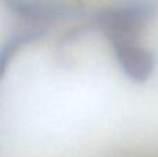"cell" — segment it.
<instances>
[{
  "mask_svg": "<svg viewBox=\"0 0 158 157\" xmlns=\"http://www.w3.org/2000/svg\"><path fill=\"white\" fill-rule=\"evenodd\" d=\"M153 7L146 0H135L100 13L93 25L101 29L111 43L137 39L142 28L150 19Z\"/></svg>",
  "mask_w": 158,
  "mask_h": 157,
  "instance_id": "1",
  "label": "cell"
},
{
  "mask_svg": "<svg viewBox=\"0 0 158 157\" xmlns=\"http://www.w3.org/2000/svg\"><path fill=\"white\" fill-rule=\"evenodd\" d=\"M111 45L115 58L128 78L136 82H144L153 75L154 56L150 50L137 43V39L121 40Z\"/></svg>",
  "mask_w": 158,
  "mask_h": 157,
  "instance_id": "2",
  "label": "cell"
}]
</instances>
